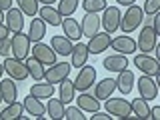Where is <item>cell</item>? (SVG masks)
Returning <instances> with one entry per match:
<instances>
[{
    "instance_id": "cell-38",
    "label": "cell",
    "mask_w": 160,
    "mask_h": 120,
    "mask_svg": "<svg viewBox=\"0 0 160 120\" xmlns=\"http://www.w3.org/2000/svg\"><path fill=\"white\" fill-rule=\"evenodd\" d=\"M0 56H4V58L10 56V36L0 40Z\"/></svg>"
},
{
    "instance_id": "cell-23",
    "label": "cell",
    "mask_w": 160,
    "mask_h": 120,
    "mask_svg": "<svg viewBox=\"0 0 160 120\" xmlns=\"http://www.w3.org/2000/svg\"><path fill=\"white\" fill-rule=\"evenodd\" d=\"M44 36H46V22L42 18H36L32 16V22H30V28H28V38L30 42H40Z\"/></svg>"
},
{
    "instance_id": "cell-5",
    "label": "cell",
    "mask_w": 160,
    "mask_h": 120,
    "mask_svg": "<svg viewBox=\"0 0 160 120\" xmlns=\"http://www.w3.org/2000/svg\"><path fill=\"white\" fill-rule=\"evenodd\" d=\"M74 82V88L78 90V92H86L94 86V82H96V66H90V64H84V66H80V72L78 76L72 80Z\"/></svg>"
},
{
    "instance_id": "cell-31",
    "label": "cell",
    "mask_w": 160,
    "mask_h": 120,
    "mask_svg": "<svg viewBox=\"0 0 160 120\" xmlns=\"http://www.w3.org/2000/svg\"><path fill=\"white\" fill-rule=\"evenodd\" d=\"M130 108H132V114H134V118H144V120H148V100H144V98H134L132 102H130Z\"/></svg>"
},
{
    "instance_id": "cell-46",
    "label": "cell",
    "mask_w": 160,
    "mask_h": 120,
    "mask_svg": "<svg viewBox=\"0 0 160 120\" xmlns=\"http://www.w3.org/2000/svg\"><path fill=\"white\" fill-rule=\"evenodd\" d=\"M2 72H4V66H2V64H0V78H2Z\"/></svg>"
},
{
    "instance_id": "cell-9",
    "label": "cell",
    "mask_w": 160,
    "mask_h": 120,
    "mask_svg": "<svg viewBox=\"0 0 160 120\" xmlns=\"http://www.w3.org/2000/svg\"><path fill=\"white\" fill-rule=\"evenodd\" d=\"M156 42H158V34L152 30V26H146V24H144V28L140 30V36L136 40V50H140L142 54L154 52Z\"/></svg>"
},
{
    "instance_id": "cell-17",
    "label": "cell",
    "mask_w": 160,
    "mask_h": 120,
    "mask_svg": "<svg viewBox=\"0 0 160 120\" xmlns=\"http://www.w3.org/2000/svg\"><path fill=\"white\" fill-rule=\"evenodd\" d=\"M22 104H24V110H26L32 118H38V120H44V118H46V116H44V114H46V106H44L38 98H34L32 94H28V96L24 98Z\"/></svg>"
},
{
    "instance_id": "cell-26",
    "label": "cell",
    "mask_w": 160,
    "mask_h": 120,
    "mask_svg": "<svg viewBox=\"0 0 160 120\" xmlns=\"http://www.w3.org/2000/svg\"><path fill=\"white\" fill-rule=\"evenodd\" d=\"M76 100V106L80 110H84V112H90L92 114L94 110H98L100 108V100H96V96H92V94H86V92H82L78 98H74Z\"/></svg>"
},
{
    "instance_id": "cell-10",
    "label": "cell",
    "mask_w": 160,
    "mask_h": 120,
    "mask_svg": "<svg viewBox=\"0 0 160 120\" xmlns=\"http://www.w3.org/2000/svg\"><path fill=\"white\" fill-rule=\"evenodd\" d=\"M134 66H136L142 74H148V76H160V62L154 56L138 54V56H134Z\"/></svg>"
},
{
    "instance_id": "cell-34",
    "label": "cell",
    "mask_w": 160,
    "mask_h": 120,
    "mask_svg": "<svg viewBox=\"0 0 160 120\" xmlns=\"http://www.w3.org/2000/svg\"><path fill=\"white\" fill-rule=\"evenodd\" d=\"M78 2L80 0H60L56 10L60 12V16H72L78 8Z\"/></svg>"
},
{
    "instance_id": "cell-11",
    "label": "cell",
    "mask_w": 160,
    "mask_h": 120,
    "mask_svg": "<svg viewBox=\"0 0 160 120\" xmlns=\"http://www.w3.org/2000/svg\"><path fill=\"white\" fill-rule=\"evenodd\" d=\"M30 54H32V58H36L40 64H44V66H52V64L56 62V56H58L52 50V46H48V44H44V42H34Z\"/></svg>"
},
{
    "instance_id": "cell-1",
    "label": "cell",
    "mask_w": 160,
    "mask_h": 120,
    "mask_svg": "<svg viewBox=\"0 0 160 120\" xmlns=\"http://www.w3.org/2000/svg\"><path fill=\"white\" fill-rule=\"evenodd\" d=\"M126 14H122L120 16V26L118 28H122V32L124 34H130V32H134L140 24H142V20H144V12H142V8L136 6V4H130V6H126Z\"/></svg>"
},
{
    "instance_id": "cell-47",
    "label": "cell",
    "mask_w": 160,
    "mask_h": 120,
    "mask_svg": "<svg viewBox=\"0 0 160 120\" xmlns=\"http://www.w3.org/2000/svg\"><path fill=\"white\" fill-rule=\"evenodd\" d=\"M0 102H2V98H0Z\"/></svg>"
},
{
    "instance_id": "cell-33",
    "label": "cell",
    "mask_w": 160,
    "mask_h": 120,
    "mask_svg": "<svg viewBox=\"0 0 160 120\" xmlns=\"http://www.w3.org/2000/svg\"><path fill=\"white\" fill-rule=\"evenodd\" d=\"M16 4H18V8H20V12L24 14V16H36L38 14V2L36 0H16Z\"/></svg>"
},
{
    "instance_id": "cell-2",
    "label": "cell",
    "mask_w": 160,
    "mask_h": 120,
    "mask_svg": "<svg viewBox=\"0 0 160 120\" xmlns=\"http://www.w3.org/2000/svg\"><path fill=\"white\" fill-rule=\"evenodd\" d=\"M30 38L28 34H24L22 30L20 32H14V36H10V54L18 60H26L30 56Z\"/></svg>"
},
{
    "instance_id": "cell-30",
    "label": "cell",
    "mask_w": 160,
    "mask_h": 120,
    "mask_svg": "<svg viewBox=\"0 0 160 120\" xmlns=\"http://www.w3.org/2000/svg\"><path fill=\"white\" fill-rule=\"evenodd\" d=\"M24 62H26V68H28V76H32L36 82H42L46 66H44V64H40L36 58H26Z\"/></svg>"
},
{
    "instance_id": "cell-4",
    "label": "cell",
    "mask_w": 160,
    "mask_h": 120,
    "mask_svg": "<svg viewBox=\"0 0 160 120\" xmlns=\"http://www.w3.org/2000/svg\"><path fill=\"white\" fill-rule=\"evenodd\" d=\"M2 66H4V72L12 80L22 82V80L28 78V68H26V62H24V60H18L14 56H6L4 62H2Z\"/></svg>"
},
{
    "instance_id": "cell-40",
    "label": "cell",
    "mask_w": 160,
    "mask_h": 120,
    "mask_svg": "<svg viewBox=\"0 0 160 120\" xmlns=\"http://www.w3.org/2000/svg\"><path fill=\"white\" fill-rule=\"evenodd\" d=\"M160 118V106H152L148 110V120H158Z\"/></svg>"
},
{
    "instance_id": "cell-45",
    "label": "cell",
    "mask_w": 160,
    "mask_h": 120,
    "mask_svg": "<svg viewBox=\"0 0 160 120\" xmlns=\"http://www.w3.org/2000/svg\"><path fill=\"white\" fill-rule=\"evenodd\" d=\"M4 22V10H0V24Z\"/></svg>"
},
{
    "instance_id": "cell-35",
    "label": "cell",
    "mask_w": 160,
    "mask_h": 120,
    "mask_svg": "<svg viewBox=\"0 0 160 120\" xmlns=\"http://www.w3.org/2000/svg\"><path fill=\"white\" fill-rule=\"evenodd\" d=\"M80 6L84 8V12H96L98 14V12H102L108 4H106V0H84Z\"/></svg>"
},
{
    "instance_id": "cell-44",
    "label": "cell",
    "mask_w": 160,
    "mask_h": 120,
    "mask_svg": "<svg viewBox=\"0 0 160 120\" xmlns=\"http://www.w3.org/2000/svg\"><path fill=\"white\" fill-rule=\"evenodd\" d=\"M38 4H54V2H58V0H36Z\"/></svg>"
},
{
    "instance_id": "cell-18",
    "label": "cell",
    "mask_w": 160,
    "mask_h": 120,
    "mask_svg": "<svg viewBox=\"0 0 160 120\" xmlns=\"http://www.w3.org/2000/svg\"><path fill=\"white\" fill-rule=\"evenodd\" d=\"M70 56H72V60H70V66H72V68H80V66H84V64H86L90 52H88L86 44H82L78 40V42L72 44V52H70Z\"/></svg>"
},
{
    "instance_id": "cell-39",
    "label": "cell",
    "mask_w": 160,
    "mask_h": 120,
    "mask_svg": "<svg viewBox=\"0 0 160 120\" xmlns=\"http://www.w3.org/2000/svg\"><path fill=\"white\" fill-rule=\"evenodd\" d=\"M110 118H112V116H110V114L108 112H102V110H94V112H92V116H90V120H110Z\"/></svg>"
},
{
    "instance_id": "cell-14",
    "label": "cell",
    "mask_w": 160,
    "mask_h": 120,
    "mask_svg": "<svg viewBox=\"0 0 160 120\" xmlns=\"http://www.w3.org/2000/svg\"><path fill=\"white\" fill-rule=\"evenodd\" d=\"M80 30H82V36H94L96 32H100V16L96 12H86L80 22Z\"/></svg>"
},
{
    "instance_id": "cell-15",
    "label": "cell",
    "mask_w": 160,
    "mask_h": 120,
    "mask_svg": "<svg viewBox=\"0 0 160 120\" xmlns=\"http://www.w3.org/2000/svg\"><path fill=\"white\" fill-rule=\"evenodd\" d=\"M4 24L10 32H20L24 28V14L20 12V8H8L6 16H4Z\"/></svg>"
},
{
    "instance_id": "cell-24",
    "label": "cell",
    "mask_w": 160,
    "mask_h": 120,
    "mask_svg": "<svg viewBox=\"0 0 160 120\" xmlns=\"http://www.w3.org/2000/svg\"><path fill=\"white\" fill-rule=\"evenodd\" d=\"M72 40L66 38L62 34V36H52V40H50V46H52V50L58 54V56H70V52H72Z\"/></svg>"
},
{
    "instance_id": "cell-8",
    "label": "cell",
    "mask_w": 160,
    "mask_h": 120,
    "mask_svg": "<svg viewBox=\"0 0 160 120\" xmlns=\"http://www.w3.org/2000/svg\"><path fill=\"white\" fill-rule=\"evenodd\" d=\"M70 70H72V66L68 62H54L52 66L44 70V80L48 84H60L64 78H68Z\"/></svg>"
},
{
    "instance_id": "cell-41",
    "label": "cell",
    "mask_w": 160,
    "mask_h": 120,
    "mask_svg": "<svg viewBox=\"0 0 160 120\" xmlns=\"http://www.w3.org/2000/svg\"><path fill=\"white\" fill-rule=\"evenodd\" d=\"M8 36H10V30L6 28V24L2 22V24H0V40H4V38H8Z\"/></svg>"
},
{
    "instance_id": "cell-29",
    "label": "cell",
    "mask_w": 160,
    "mask_h": 120,
    "mask_svg": "<svg viewBox=\"0 0 160 120\" xmlns=\"http://www.w3.org/2000/svg\"><path fill=\"white\" fill-rule=\"evenodd\" d=\"M24 114V104L22 102H10L6 108L0 112V120H18Z\"/></svg>"
},
{
    "instance_id": "cell-28",
    "label": "cell",
    "mask_w": 160,
    "mask_h": 120,
    "mask_svg": "<svg viewBox=\"0 0 160 120\" xmlns=\"http://www.w3.org/2000/svg\"><path fill=\"white\" fill-rule=\"evenodd\" d=\"M34 98L38 100H48L50 96H54V84H48V82H38V84H32V88H30V92Z\"/></svg>"
},
{
    "instance_id": "cell-21",
    "label": "cell",
    "mask_w": 160,
    "mask_h": 120,
    "mask_svg": "<svg viewBox=\"0 0 160 120\" xmlns=\"http://www.w3.org/2000/svg\"><path fill=\"white\" fill-rule=\"evenodd\" d=\"M38 16L46 24H50V26H60V22H62L60 12L52 6V4H42V8H38Z\"/></svg>"
},
{
    "instance_id": "cell-32",
    "label": "cell",
    "mask_w": 160,
    "mask_h": 120,
    "mask_svg": "<svg viewBox=\"0 0 160 120\" xmlns=\"http://www.w3.org/2000/svg\"><path fill=\"white\" fill-rule=\"evenodd\" d=\"M48 116L50 118H54V120H58V118H64V102L60 98H52L50 96L48 98Z\"/></svg>"
},
{
    "instance_id": "cell-25",
    "label": "cell",
    "mask_w": 160,
    "mask_h": 120,
    "mask_svg": "<svg viewBox=\"0 0 160 120\" xmlns=\"http://www.w3.org/2000/svg\"><path fill=\"white\" fill-rule=\"evenodd\" d=\"M114 90H116V80H114V78H102L96 84L94 96H96V100H106V98L112 96Z\"/></svg>"
},
{
    "instance_id": "cell-16",
    "label": "cell",
    "mask_w": 160,
    "mask_h": 120,
    "mask_svg": "<svg viewBox=\"0 0 160 120\" xmlns=\"http://www.w3.org/2000/svg\"><path fill=\"white\" fill-rule=\"evenodd\" d=\"M110 46L118 54H132V52H136V40L132 36H128V34L126 36H116L110 40Z\"/></svg>"
},
{
    "instance_id": "cell-6",
    "label": "cell",
    "mask_w": 160,
    "mask_h": 120,
    "mask_svg": "<svg viewBox=\"0 0 160 120\" xmlns=\"http://www.w3.org/2000/svg\"><path fill=\"white\" fill-rule=\"evenodd\" d=\"M138 92L140 98L144 100H154L158 96V84H160V76H148V74H142L138 78Z\"/></svg>"
},
{
    "instance_id": "cell-19",
    "label": "cell",
    "mask_w": 160,
    "mask_h": 120,
    "mask_svg": "<svg viewBox=\"0 0 160 120\" xmlns=\"http://www.w3.org/2000/svg\"><path fill=\"white\" fill-rule=\"evenodd\" d=\"M102 66L108 70V72H122L124 68H128V58L126 54H112V56H106L102 60Z\"/></svg>"
},
{
    "instance_id": "cell-22",
    "label": "cell",
    "mask_w": 160,
    "mask_h": 120,
    "mask_svg": "<svg viewBox=\"0 0 160 120\" xmlns=\"http://www.w3.org/2000/svg\"><path fill=\"white\" fill-rule=\"evenodd\" d=\"M134 82H136V78H134V74L130 72L128 68H124L122 72H118V78H116V88L120 90V94H130L134 88Z\"/></svg>"
},
{
    "instance_id": "cell-13",
    "label": "cell",
    "mask_w": 160,
    "mask_h": 120,
    "mask_svg": "<svg viewBox=\"0 0 160 120\" xmlns=\"http://www.w3.org/2000/svg\"><path fill=\"white\" fill-rule=\"evenodd\" d=\"M60 26L64 30V36L70 38L72 42H78L80 38H82V30H80V22L76 18L72 16H62V22H60Z\"/></svg>"
},
{
    "instance_id": "cell-36",
    "label": "cell",
    "mask_w": 160,
    "mask_h": 120,
    "mask_svg": "<svg viewBox=\"0 0 160 120\" xmlns=\"http://www.w3.org/2000/svg\"><path fill=\"white\" fill-rule=\"evenodd\" d=\"M64 118H66V120H86V116H84V110H80L78 106L64 108Z\"/></svg>"
},
{
    "instance_id": "cell-20",
    "label": "cell",
    "mask_w": 160,
    "mask_h": 120,
    "mask_svg": "<svg viewBox=\"0 0 160 120\" xmlns=\"http://www.w3.org/2000/svg\"><path fill=\"white\" fill-rule=\"evenodd\" d=\"M18 96V88H16V84H14V80L12 78H0V98H2V102H14Z\"/></svg>"
},
{
    "instance_id": "cell-43",
    "label": "cell",
    "mask_w": 160,
    "mask_h": 120,
    "mask_svg": "<svg viewBox=\"0 0 160 120\" xmlns=\"http://www.w3.org/2000/svg\"><path fill=\"white\" fill-rule=\"evenodd\" d=\"M116 4H122V6H130V4H136V0H116Z\"/></svg>"
},
{
    "instance_id": "cell-7",
    "label": "cell",
    "mask_w": 160,
    "mask_h": 120,
    "mask_svg": "<svg viewBox=\"0 0 160 120\" xmlns=\"http://www.w3.org/2000/svg\"><path fill=\"white\" fill-rule=\"evenodd\" d=\"M120 16H122V12H120L118 6H106L102 10V18H100V26L104 28V32L108 34H114L120 26Z\"/></svg>"
},
{
    "instance_id": "cell-37",
    "label": "cell",
    "mask_w": 160,
    "mask_h": 120,
    "mask_svg": "<svg viewBox=\"0 0 160 120\" xmlns=\"http://www.w3.org/2000/svg\"><path fill=\"white\" fill-rule=\"evenodd\" d=\"M142 12L146 14V16H152V14L160 12V0H144Z\"/></svg>"
},
{
    "instance_id": "cell-42",
    "label": "cell",
    "mask_w": 160,
    "mask_h": 120,
    "mask_svg": "<svg viewBox=\"0 0 160 120\" xmlns=\"http://www.w3.org/2000/svg\"><path fill=\"white\" fill-rule=\"evenodd\" d=\"M12 8V0H0V10H8Z\"/></svg>"
},
{
    "instance_id": "cell-12",
    "label": "cell",
    "mask_w": 160,
    "mask_h": 120,
    "mask_svg": "<svg viewBox=\"0 0 160 120\" xmlns=\"http://www.w3.org/2000/svg\"><path fill=\"white\" fill-rule=\"evenodd\" d=\"M110 40H112V36H110L108 32H96L94 36H90L86 48H88L90 54L96 56V54H100V52H104V50L110 48Z\"/></svg>"
},
{
    "instance_id": "cell-27",
    "label": "cell",
    "mask_w": 160,
    "mask_h": 120,
    "mask_svg": "<svg viewBox=\"0 0 160 120\" xmlns=\"http://www.w3.org/2000/svg\"><path fill=\"white\" fill-rule=\"evenodd\" d=\"M58 94H60V100L64 104H70L74 98H76V88H74V82L70 78H64L58 86Z\"/></svg>"
},
{
    "instance_id": "cell-3",
    "label": "cell",
    "mask_w": 160,
    "mask_h": 120,
    "mask_svg": "<svg viewBox=\"0 0 160 120\" xmlns=\"http://www.w3.org/2000/svg\"><path fill=\"white\" fill-rule=\"evenodd\" d=\"M104 108H106V112L108 114H112V116H116V118H134V114H132V108H130V102L128 100H124V98H114V96H110L104 100Z\"/></svg>"
}]
</instances>
